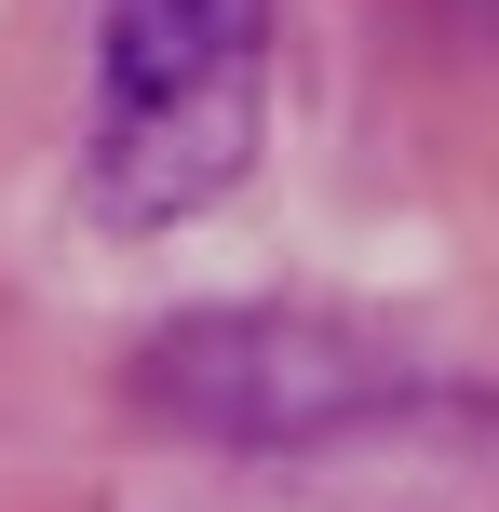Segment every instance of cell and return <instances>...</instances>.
Segmentation results:
<instances>
[{"label": "cell", "mask_w": 499, "mask_h": 512, "mask_svg": "<svg viewBox=\"0 0 499 512\" xmlns=\"http://www.w3.org/2000/svg\"><path fill=\"white\" fill-rule=\"evenodd\" d=\"M270 0H108L95 27V203L122 230L243 189Z\"/></svg>", "instance_id": "1"}, {"label": "cell", "mask_w": 499, "mask_h": 512, "mask_svg": "<svg viewBox=\"0 0 499 512\" xmlns=\"http://www.w3.org/2000/svg\"><path fill=\"white\" fill-rule=\"evenodd\" d=\"M149 405L189 418V432H230V445H297V432L365 418L378 378H365V337L243 310V324H176L162 337L149 351Z\"/></svg>", "instance_id": "2"}]
</instances>
